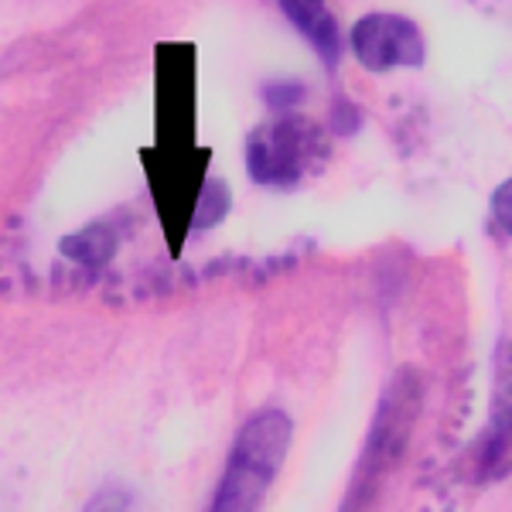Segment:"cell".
<instances>
[{"label":"cell","instance_id":"cell-1","mask_svg":"<svg viewBox=\"0 0 512 512\" xmlns=\"http://www.w3.org/2000/svg\"><path fill=\"white\" fill-rule=\"evenodd\" d=\"M424 393L427 383L417 366H400L386 379L373 410V424H369L359 461H355L352 482L345 489L342 512H369L376 506L383 485L400 468L403 454L414 441L420 410H424Z\"/></svg>","mask_w":512,"mask_h":512},{"label":"cell","instance_id":"cell-2","mask_svg":"<svg viewBox=\"0 0 512 512\" xmlns=\"http://www.w3.org/2000/svg\"><path fill=\"white\" fill-rule=\"evenodd\" d=\"M294 444V420L280 407H260L243 420L233 448L222 465L219 485L209 499V512H260L274 489L287 451Z\"/></svg>","mask_w":512,"mask_h":512},{"label":"cell","instance_id":"cell-3","mask_svg":"<svg viewBox=\"0 0 512 512\" xmlns=\"http://www.w3.org/2000/svg\"><path fill=\"white\" fill-rule=\"evenodd\" d=\"M325 137V127L308 120L304 113L263 120L246 137V178L256 188H274V192H287V188L301 185L308 171L318 164Z\"/></svg>","mask_w":512,"mask_h":512},{"label":"cell","instance_id":"cell-4","mask_svg":"<svg viewBox=\"0 0 512 512\" xmlns=\"http://www.w3.org/2000/svg\"><path fill=\"white\" fill-rule=\"evenodd\" d=\"M349 59L366 76H396V72H420L427 65L424 28L403 11H366L345 31Z\"/></svg>","mask_w":512,"mask_h":512},{"label":"cell","instance_id":"cell-5","mask_svg":"<svg viewBox=\"0 0 512 512\" xmlns=\"http://www.w3.org/2000/svg\"><path fill=\"white\" fill-rule=\"evenodd\" d=\"M205 164H209L205 147H171V151L158 154V168L151 171L154 205L161 212L171 253H178L181 243L192 236L198 195H202V185L209 178Z\"/></svg>","mask_w":512,"mask_h":512},{"label":"cell","instance_id":"cell-6","mask_svg":"<svg viewBox=\"0 0 512 512\" xmlns=\"http://www.w3.org/2000/svg\"><path fill=\"white\" fill-rule=\"evenodd\" d=\"M280 14L291 28L308 41L315 59L325 65V72H338V65L349 55L345 45V28L328 7V0H277Z\"/></svg>","mask_w":512,"mask_h":512},{"label":"cell","instance_id":"cell-7","mask_svg":"<svg viewBox=\"0 0 512 512\" xmlns=\"http://www.w3.org/2000/svg\"><path fill=\"white\" fill-rule=\"evenodd\" d=\"M59 250L65 260L79 263V267L99 270L117 256L120 250V233L110 222H89V226L76 229L72 236H65L59 243Z\"/></svg>","mask_w":512,"mask_h":512},{"label":"cell","instance_id":"cell-8","mask_svg":"<svg viewBox=\"0 0 512 512\" xmlns=\"http://www.w3.org/2000/svg\"><path fill=\"white\" fill-rule=\"evenodd\" d=\"M260 99L274 117H287V113L304 110V103L311 99V86L297 76H277L260 86Z\"/></svg>","mask_w":512,"mask_h":512},{"label":"cell","instance_id":"cell-9","mask_svg":"<svg viewBox=\"0 0 512 512\" xmlns=\"http://www.w3.org/2000/svg\"><path fill=\"white\" fill-rule=\"evenodd\" d=\"M233 209V192L229 185L216 175L205 178L202 195H198V209H195V222H192V233H205V229H216L222 219L229 216Z\"/></svg>","mask_w":512,"mask_h":512},{"label":"cell","instance_id":"cell-10","mask_svg":"<svg viewBox=\"0 0 512 512\" xmlns=\"http://www.w3.org/2000/svg\"><path fill=\"white\" fill-rule=\"evenodd\" d=\"M321 127H325V134L335 140H352L366 130V110H362L352 96H335L332 103H328Z\"/></svg>","mask_w":512,"mask_h":512},{"label":"cell","instance_id":"cell-11","mask_svg":"<svg viewBox=\"0 0 512 512\" xmlns=\"http://www.w3.org/2000/svg\"><path fill=\"white\" fill-rule=\"evenodd\" d=\"M489 219H492V226L512 243V175L502 178L489 192Z\"/></svg>","mask_w":512,"mask_h":512},{"label":"cell","instance_id":"cell-12","mask_svg":"<svg viewBox=\"0 0 512 512\" xmlns=\"http://www.w3.org/2000/svg\"><path fill=\"white\" fill-rule=\"evenodd\" d=\"M127 506H130V495L123 489H103L86 506V512H127Z\"/></svg>","mask_w":512,"mask_h":512}]
</instances>
